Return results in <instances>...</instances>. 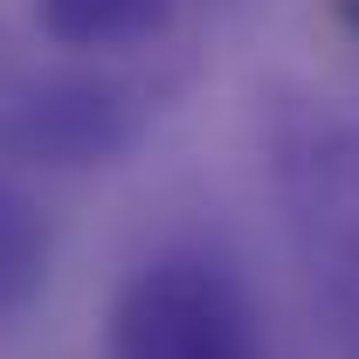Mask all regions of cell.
<instances>
[{
  "instance_id": "1",
  "label": "cell",
  "mask_w": 359,
  "mask_h": 359,
  "mask_svg": "<svg viewBox=\"0 0 359 359\" xmlns=\"http://www.w3.org/2000/svg\"><path fill=\"white\" fill-rule=\"evenodd\" d=\"M104 359H269L249 283L208 249L138 263L104 318Z\"/></svg>"
},
{
  "instance_id": "2",
  "label": "cell",
  "mask_w": 359,
  "mask_h": 359,
  "mask_svg": "<svg viewBox=\"0 0 359 359\" xmlns=\"http://www.w3.org/2000/svg\"><path fill=\"white\" fill-rule=\"evenodd\" d=\"M269 180L325 297L359 304V125L325 104H283L269 118Z\"/></svg>"
},
{
  "instance_id": "3",
  "label": "cell",
  "mask_w": 359,
  "mask_h": 359,
  "mask_svg": "<svg viewBox=\"0 0 359 359\" xmlns=\"http://www.w3.org/2000/svg\"><path fill=\"white\" fill-rule=\"evenodd\" d=\"M145 118L152 97L118 69H28L0 90V159L42 173H97L145 138Z\"/></svg>"
},
{
  "instance_id": "4",
  "label": "cell",
  "mask_w": 359,
  "mask_h": 359,
  "mask_svg": "<svg viewBox=\"0 0 359 359\" xmlns=\"http://www.w3.org/2000/svg\"><path fill=\"white\" fill-rule=\"evenodd\" d=\"M48 269H55V222H48V208L21 180L0 173V325L42 304Z\"/></svg>"
},
{
  "instance_id": "5",
  "label": "cell",
  "mask_w": 359,
  "mask_h": 359,
  "mask_svg": "<svg viewBox=\"0 0 359 359\" xmlns=\"http://www.w3.org/2000/svg\"><path fill=\"white\" fill-rule=\"evenodd\" d=\"M173 0H35V28L76 55H118L166 28Z\"/></svg>"
}]
</instances>
